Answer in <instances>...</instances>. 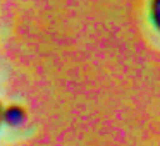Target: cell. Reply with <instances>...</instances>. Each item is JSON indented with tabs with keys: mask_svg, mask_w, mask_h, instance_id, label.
<instances>
[{
	"mask_svg": "<svg viewBox=\"0 0 160 146\" xmlns=\"http://www.w3.org/2000/svg\"><path fill=\"white\" fill-rule=\"evenodd\" d=\"M152 21L160 31V0H152Z\"/></svg>",
	"mask_w": 160,
	"mask_h": 146,
	"instance_id": "obj_2",
	"label": "cell"
},
{
	"mask_svg": "<svg viewBox=\"0 0 160 146\" xmlns=\"http://www.w3.org/2000/svg\"><path fill=\"white\" fill-rule=\"evenodd\" d=\"M2 110H4V108H2V105H0V122H2Z\"/></svg>",
	"mask_w": 160,
	"mask_h": 146,
	"instance_id": "obj_3",
	"label": "cell"
},
{
	"mask_svg": "<svg viewBox=\"0 0 160 146\" xmlns=\"http://www.w3.org/2000/svg\"><path fill=\"white\" fill-rule=\"evenodd\" d=\"M2 120L11 127H21L26 122V110L19 105H11L2 110Z\"/></svg>",
	"mask_w": 160,
	"mask_h": 146,
	"instance_id": "obj_1",
	"label": "cell"
}]
</instances>
